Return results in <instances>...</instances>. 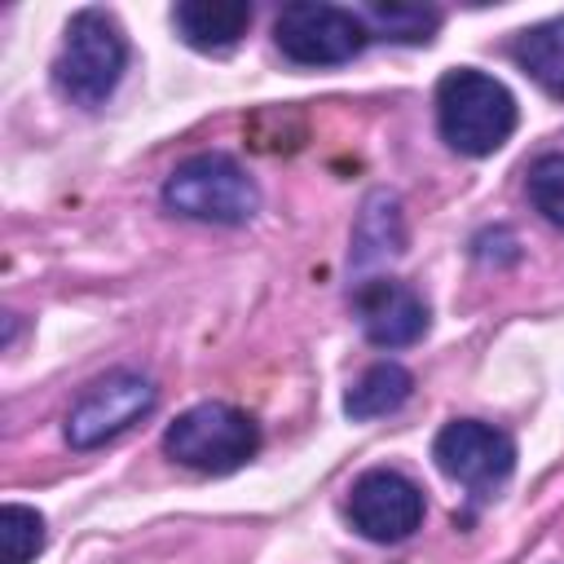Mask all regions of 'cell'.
<instances>
[{
  "mask_svg": "<svg viewBox=\"0 0 564 564\" xmlns=\"http://www.w3.org/2000/svg\"><path fill=\"white\" fill-rule=\"evenodd\" d=\"M436 123L449 150L485 159L516 132V97L494 75L458 66L436 84Z\"/></svg>",
  "mask_w": 564,
  "mask_h": 564,
  "instance_id": "obj_1",
  "label": "cell"
},
{
  "mask_svg": "<svg viewBox=\"0 0 564 564\" xmlns=\"http://www.w3.org/2000/svg\"><path fill=\"white\" fill-rule=\"evenodd\" d=\"M167 458H176L189 471L225 476L238 471L256 449H260V427L247 410L225 405V401H198L185 414H176L163 432Z\"/></svg>",
  "mask_w": 564,
  "mask_h": 564,
  "instance_id": "obj_2",
  "label": "cell"
},
{
  "mask_svg": "<svg viewBox=\"0 0 564 564\" xmlns=\"http://www.w3.org/2000/svg\"><path fill=\"white\" fill-rule=\"evenodd\" d=\"M123 66H128L123 26L106 9H79L66 22V40H62V53L53 62L57 88L75 106H101L115 93Z\"/></svg>",
  "mask_w": 564,
  "mask_h": 564,
  "instance_id": "obj_3",
  "label": "cell"
},
{
  "mask_svg": "<svg viewBox=\"0 0 564 564\" xmlns=\"http://www.w3.org/2000/svg\"><path fill=\"white\" fill-rule=\"evenodd\" d=\"M163 203L176 216L212 225H247L260 207L256 181L229 154H194L163 181Z\"/></svg>",
  "mask_w": 564,
  "mask_h": 564,
  "instance_id": "obj_4",
  "label": "cell"
},
{
  "mask_svg": "<svg viewBox=\"0 0 564 564\" xmlns=\"http://www.w3.org/2000/svg\"><path fill=\"white\" fill-rule=\"evenodd\" d=\"M273 40L282 57H291L295 66H339L366 48L370 31L352 9L295 0V4H282V13L273 18Z\"/></svg>",
  "mask_w": 564,
  "mask_h": 564,
  "instance_id": "obj_5",
  "label": "cell"
},
{
  "mask_svg": "<svg viewBox=\"0 0 564 564\" xmlns=\"http://www.w3.org/2000/svg\"><path fill=\"white\" fill-rule=\"evenodd\" d=\"M154 401H159V392L145 375L110 370L75 397V405L66 414V441L75 449H97V445L115 441L119 432H128L132 423H141L154 410Z\"/></svg>",
  "mask_w": 564,
  "mask_h": 564,
  "instance_id": "obj_6",
  "label": "cell"
},
{
  "mask_svg": "<svg viewBox=\"0 0 564 564\" xmlns=\"http://www.w3.org/2000/svg\"><path fill=\"white\" fill-rule=\"evenodd\" d=\"M432 458L449 480H458L471 494V502H489L494 489L516 467V441L502 427H489L476 419H454L436 432Z\"/></svg>",
  "mask_w": 564,
  "mask_h": 564,
  "instance_id": "obj_7",
  "label": "cell"
},
{
  "mask_svg": "<svg viewBox=\"0 0 564 564\" xmlns=\"http://www.w3.org/2000/svg\"><path fill=\"white\" fill-rule=\"evenodd\" d=\"M348 520L370 542H401L423 524V489L392 467H370L348 489Z\"/></svg>",
  "mask_w": 564,
  "mask_h": 564,
  "instance_id": "obj_8",
  "label": "cell"
},
{
  "mask_svg": "<svg viewBox=\"0 0 564 564\" xmlns=\"http://www.w3.org/2000/svg\"><path fill=\"white\" fill-rule=\"evenodd\" d=\"M352 313L375 348H405L427 330V304L397 278H366L352 291Z\"/></svg>",
  "mask_w": 564,
  "mask_h": 564,
  "instance_id": "obj_9",
  "label": "cell"
},
{
  "mask_svg": "<svg viewBox=\"0 0 564 564\" xmlns=\"http://www.w3.org/2000/svg\"><path fill=\"white\" fill-rule=\"evenodd\" d=\"M172 26L198 53H229L251 26V4L247 0H181L172 9Z\"/></svg>",
  "mask_w": 564,
  "mask_h": 564,
  "instance_id": "obj_10",
  "label": "cell"
},
{
  "mask_svg": "<svg viewBox=\"0 0 564 564\" xmlns=\"http://www.w3.org/2000/svg\"><path fill=\"white\" fill-rule=\"evenodd\" d=\"M405 251V225H401V203L388 189L366 194L357 225H352V269H375L392 256Z\"/></svg>",
  "mask_w": 564,
  "mask_h": 564,
  "instance_id": "obj_11",
  "label": "cell"
},
{
  "mask_svg": "<svg viewBox=\"0 0 564 564\" xmlns=\"http://www.w3.org/2000/svg\"><path fill=\"white\" fill-rule=\"evenodd\" d=\"M511 57L538 88H546L551 97H564V13L520 31L511 44Z\"/></svg>",
  "mask_w": 564,
  "mask_h": 564,
  "instance_id": "obj_12",
  "label": "cell"
},
{
  "mask_svg": "<svg viewBox=\"0 0 564 564\" xmlns=\"http://www.w3.org/2000/svg\"><path fill=\"white\" fill-rule=\"evenodd\" d=\"M410 392H414L410 370L397 366V361H379V366H370V370L344 392V414L357 419V423H361V419H383V414L401 410V405L410 401Z\"/></svg>",
  "mask_w": 564,
  "mask_h": 564,
  "instance_id": "obj_13",
  "label": "cell"
},
{
  "mask_svg": "<svg viewBox=\"0 0 564 564\" xmlns=\"http://www.w3.org/2000/svg\"><path fill=\"white\" fill-rule=\"evenodd\" d=\"M361 22L366 31L383 35V40H397V44H427L441 26V13L432 4H397V0H375L361 9Z\"/></svg>",
  "mask_w": 564,
  "mask_h": 564,
  "instance_id": "obj_14",
  "label": "cell"
},
{
  "mask_svg": "<svg viewBox=\"0 0 564 564\" xmlns=\"http://www.w3.org/2000/svg\"><path fill=\"white\" fill-rule=\"evenodd\" d=\"M40 546H44V516L22 502H4L0 507V560L26 564L40 555Z\"/></svg>",
  "mask_w": 564,
  "mask_h": 564,
  "instance_id": "obj_15",
  "label": "cell"
},
{
  "mask_svg": "<svg viewBox=\"0 0 564 564\" xmlns=\"http://www.w3.org/2000/svg\"><path fill=\"white\" fill-rule=\"evenodd\" d=\"M529 203L564 229V154H542L529 167Z\"/></svg>",
  "mask_w": 564,
  "mask_h": 564,
  "instance_id": "obj_16",
  "label": "cell"
}]
</instances>
